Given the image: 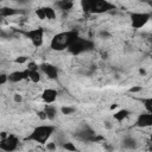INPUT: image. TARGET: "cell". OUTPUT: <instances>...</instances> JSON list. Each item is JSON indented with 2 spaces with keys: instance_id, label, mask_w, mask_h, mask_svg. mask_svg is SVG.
<instances>
[{
  "instance_id": "32",
  "label": "cell",
  "mask_w": 152,
  "mask_h": 152,
  "mask_svg": "<svg viewBox=\"0 0 152 152\" xmlns=\"http://www.w3.org/2000/svg\"><path fill=\"white\" fill-rule=\"evenodd\" d=\"M55 147H56V146H55L53 142H49V144L46 145V148H48V150H55Z\"/></svg>"
},
{
  "instance_id": "26",
  "label": "cell",
  "mask_w": 152,
  "mask_h": 152,
  "mask_svg": "<svg viewBox=\"0 0 152 152\" xmlns=\"http://www.w3.org/2000/svg\"><path fill=\"white\" fill-rule=\"evenodd\" d=\"M27 62V57L26 56H19L14 59V63H18V64H24Z\"/></svg>"
},
{
  "instance_id": "15",
  "label": "cell",
  "mask_w": 152,
  "mask_h": 152,
  "mask_svg": "<svg viewBox=\"0 0 152 152\" xmlns=\"http://www.w3.org/2000/svg\"><path fill=\"white\" fill-rule=\"evenodd\" d=\"M43 109H44V112H45V114H46L48 120H53V119L56 118V115H57V109H56V107H55L53 104L46 103Z\"/></svg>"
},
{
  "instance_id": "37",
  "label": "cell",
  "mask_w": 152,
  "mask_h": 152,
  "mask_svg": "<svg viewBox=\"0 0 152 152\" xmlns=\"http://www.w3.org/2000/svg\"><path fill=\"white\" fill-rule=\"evenodd\" d=\"M148 4H150V5L152 6V0H150V2H148Z\"/></svg>"
},
{
  "instance_id": "21",
  "label": "cell",
  "mask_w": 152,
  "mask_h": 152,
  "mask_svg": "<svg viewBox=\"0 0 152 152\" xmlns=\"http://www.w3.org/2000/svg\"><path fill=\"white\" fill-rule=\"evenodd\" d=\"M81 8L86 13H90V0H81Z\"/></svg>"
},
{
  "instance_id": "8",
  "label": "cell",
  "mask_w": 152,
  "mask_h": 152,
  "mask_svg": "<svg viewBox=\"0 0 152 152\" xmlns=\"http://www.w3.org/2000/svg\"><path fill=\"white\" fill-rule=\"evenodd\" d=\"M25 34L31 40L33 46H36V48L42 46L43 40H44V28L43 27H37V28L28 30Z\"/></svg>"
},
{
  "instance_id": "24",
  "label": "cell",
  "mask_w": 152,
  "mask_h": 152,
  "mask_svg": "<svg viewBox=\"0 0 152 152\" xmlns=\"http://www.w3.org/2000/svg\"><path fill=\"white\" fill-rule=\"evenodd\" d=\"M36 15H37V17H38V19H40V20L46 19V17H45V12H44V8H43V7H40V8H37V10H36Z\"/></svg>"
},
{
  "instance_id": "18",
  "label": "cell",
  "mask_w": 152,
  "mask_h": 152,
  "mask_svg": "<svg viewBox=\"0 0 152 152\" xmlns=\"http://www.w3.org/2000/svg\"><path fill=\"white\" fill-rule=\"evenodd\" d=\"M28 71H30L28 72V80L31 82H33V83H38L40 81V78H42L40 71L39 70H28Z\"/></svg>"
},
{
  "instance_id": "22",
  "label": "cell",
  "mask_w": 152,
  "mask_h": 152,
  "mask_svg": "<svg viewBox=\"0 0 152 152\" xmlns=\"http://www.w3.org/2000/svg\"><path fill=\"white\" fill-rule=\"evenodd\" d=\"M142 103H144V107H145L146 112L152 113V97H147V99H145V100L142 101Z\"/></svg>"
},
{
  "instance_id": "4",
  "label": "cell",
  "mask_w": 152,
  "mask_h": 152,
  "mask_svg": "<svg viewBox=\"0 0 152 152\" xmlns=\"http://www.w3.org/2000/svg\"><path fill=\"white\" fill-rule=\"evenodd\" d=\"M112 10H115V5L108 0H90V13L102 14Z\"/></svg>"
},
{
  "instance_id": "20",
  "label": "cell",
  "mask_w": 152,
  "mask_h": 152,
  "mask_svg": "<svg viewBox=\"0 0 152 152\" xmlns=\"http://www.w3.org/2000/svg\"><path fill=\"white\" fill-rule=\"evenodd\" d=\"M76 112V108L75 107H70V106H63L61 108V113L64 114V115H71Z\"/></svg>"
},
{
  "instance_id": "11",
  "label": "cell",
  "mask_w": 152,
  "mask_h": 152,
  "mask_svg": "<svg viewBox=\"0 0 152 152\" xmlns=\"http://www.w3.org/2000/svg\"><path fill=\"white\" fill-rule=\"evenodd\" d=\"M28 69H25V70H15V71H12L11 74H8V81L12 82V83H18V82H21L26 78H28Z\"/></svg>"
},
{
  "instance_id": "10",
  "label": "cell",
  "mask_w": 152,
  "mask_h": 152,
  "mask_svg": "<svg viewBox=\"0 0 152 152\" xmlns=\"http://www.w3.org/2000/svg\"><path fill=\"white\" fill-rule=\"evenodd\" d=\"M135 126L140 127V128H145V127H150L152 126V113H142L139 114L137 120H135Z\"/></svg>"
},
{
  "instance_id": "12",
  "label": "cell",
  "mask_w": 152,
  "mask_h": 152,
  "mask_svg": "<svg viewBox=\"0 0 152 152\" xmlns=\"http://www.w3.org/2000/svg\"><path fill=\"white\" fill-rule=\"evenodd\" d=\"M57 96H58V91L53 88H46L42 93V100L45 103H53L57 100Z\"/></svg>"
},
{
  "instance_id": "9",
  "label": "cell",
  "mask_w": 152,
  "mask_h": 152,
  "mask_svg": "<svg viewBox=\"0 0 152 152\" xmlns=\"http://www.w3.org/2000/svg\"><path fill=\"white\" fill-rule=\"evenodd\" d=\"M39 69L40 71L50 80H56L58 77V69L56 65L51 64V63H48V62H44L42 64H39Z\"/></svg>"
},
{
  "instance_id": "36",
  "label": "cell",
  "mask_w": 152,
  "mask_h": 152,
  "mask_svg": "<svg viewBox=\"0 0 152 152\" xmlns=\"http://www.w3.org/2000/svg\"><path fill=\"white\" fill-rule=\"evenodd\" d=\"M150 141L152 142V133H151V135H150Z\"/></svg>"
},
{
  "instance_id": "3",
  "label": "cell",
  "mask_w": 152,
  "mask_h": 152,
  "mask_svg": "<svg viewBox=\"0 0 152 152\" xmlns=\"http://www.w3.org/2000/svg\"><path fill=\"white\" fill-rule=\"evenodd\" d=\"M94 48H95V45H94V43H93L90 39L78 37V38L68 48V51H69L71 55L77 56V55H81V53H84V52H89V51L94 50Z\"/></svg>"
},
{
  "instance_id": "2",
  "label": "cell",
  "mask_w": 152,
  "mask_h": 152,
  "mask_svg": "<svg viewBox=\"0 0 152 152\" xmlns=\"http://www.w3.org/2000/svg\"><path fill=\"white\" fill-rule=\"evenodd\" d=\"M55 132V126L52 125H39L37 126L31 134L27 137V140L34 141L38 144H46V141L51 138Z\"/></svg>"
},
{
  "instance_id": "5",
  "label": "cell",
  "mask_w": 152,
  "mask_h": 152,
  "mask_svg": "<svg viewBox=\"0 0 152 152\" xmlns=\"http://www.w3.org/2000/svg\"><path fill=\"white\" fill-rule=\"evenodd\" d=\"M151 14L146 13V12H132L129 14V20H131V25L133 28L139 30L141 27H144L148 20L151 19Z\"/></svg>"
},
{
  "instance_id": "34",
  "label": "cell",
  "mask_w": 152,
  "mask_h": 152,
  "mask_svg": "<svg viewBox=\"0 0 152 152\" xmlns=\"http://www.w3.org/2000/svg\"><path fill=\"white\" fill-rule=\"evenodd\" d=\"M139 72H140L141 75H146V70H145V69H142V68H140V69H139Z\"/></svg>"
},
{
  "instance_id": "39",
  "label": "cell",
  "mask_w": 152,
  "mask_h": 152,
  "mask_svg": "<svg viewBox=\"0 0 152 152\" xmlns=\"http://www.w3.org/2000/svg\"><path fill=\"white\" fill-rule=\"evenodd\" d=\"M151 59H152V56H151Z\"/></svg>"
},
{
  "instance_id": "16",
  "label": "cell",
  "mask_w": 152,
  "mask_h": 152,
  "mask_svg": "<svg viewBox=\"0 0 152 152\" xmlns=\"http://www.w3.org/2000/svg\"><path fill=\"white\" fill-rule=\"evenodd\" d=\"M122 146L127 150H133V148H137L138 142L133 137H125L122 139Z\"/></svg>"
},
{
  "instance_id": "19",
  "label": "cell",
  "mask_w": 152,
  "mask_h": 152,
  "mask_svg": "<svg viewBox=\"0 0 152 152\" xmlns=\"http://www.w3.org/2000/svg\"><path fill=\"white\" fill-rule=\"evenodd\" d=\"M43 8H44V12H45V17H46V19H49V20H53V19L56 18V12H55V10H53L52 7L45 6V7H43Z\"/></svg>"
},
{
  "instance_id": "6",
  "label": "cell",
  "mask_w": 152,
  "mask_h": 152,
  "mask_svg": "<svg viewBox=\"0 0 152 152\" xmlns=\"http://www.w3.org/2000/svg\"><path fill=\"white\" fill-rule=\"evenodd\" d=\"M19 139L14 134H7L5 138L0 139V150L5 152H12L18 148Z\"/></svg>"
},
{
  "instance_id": "23",
  "label": "cell",
  "mask_w": 152,
  "mask_h": 152,
  "mask_svg": "<svg viewBox=\"0 0 152 152\" xmlns=\"http://www.w3.org/2000/svg\"><path fill=\"white\" fill-rule=\"evenodd\" d=\"M63 148L66 150V151H77V147L74 145V142H70V141L64 142L63 144Z\"/></svg>"
},
{
  "instance_id": "13",
  "label": "cell",
  "mask_w": 152,
  "mask_h": 152,
  "mask_svg": "<svg viewBox=\"0 0 152 152\" xmlns=\"http://www.w3.org/2000/svg\"><path fill=\"white\" fill-rule=\"evenodd\" d=\"M24 13V11L18 10V8H13V7H1L0 8V15L2 18H7V17H12V15H17V14H21Z\"/></svg>"
},
{
  "instance_id": "35",
  "label": "cell",
  "mask_w": 152,
  "mask_h": 152,
  "mask_svg": "<svg viewBox=\"0 0 152 152\" xmlns=\"http://www.w3.org/2000/svg\"><path fill=\"white\" fill-rule=\"evenodd\" d=\"M138 1H140V2H150V0H138Z\"/></svg>"
},
{
  "instance_id": "25",
  "label": "cell",
  "mask_w": 152,
  "mask_h": 152,
  "mask_svg": "<svg viewBox=\"0 0 152 152\" xmlns=\"http://www.w3.org/2000/svg\"><path fill=\"white\" fill-rule=\"evenodd\" d=\"M99 36H100V38H102V39H108V38H110V33H109L107 30L100 31V32H99Z\"/></svg>"
},
{
  "instance_id": "28",
  "label": "cell",
  "mask_w": 152,
  "mask_h": 152,
  "mask_svg": "<svg viewBox=\"0 0 152 152\" xmlns=\"http://www.w3.org/2000/svg\"><path fill=\"white\" fill-rule=\"evenodd\" d=\"M7 81H8V75L1 74V75H0V84H5Z\"/></svg>"
},
{
  "instance_id": "17",
  "label": "cell",
  "mask_w": 152,
  "mask_h": 152,
  "mask_svg": "<svg viewBox=\"0 0 152 152\" xmlns=\"http://www.w3.org/2000/svg\"><path fill=\"white\" fill-rule=\"evenodd\" d=\"M128 115H129V110L122 108V109H119L118 112H115V113L113 114V118H114L116 121L121 122V121H124L126 118H128Z\"/></svg>"
},
{
  "instance_id": "30",
  "label": "cell",
  "mask_w": 152,
  "mask_h": 152,
  "mask_svg": "<svg viewBox=\"0 0 152 152\" xmlns=\"http://www.w3.org/2000/svg\"><path fill=\"white\" fill-rule=\"evenodd\" d=\"M142 88L141 87H139V86H137V87H132L131 89H129V91L131 93H138V91H140Z\"/></svg>"
},
{
  "instance_id": "33",
  "label": "cell",
  "mask_w": 152,
  "mask_h": 152,
  "mask_svg": "<svg viewBox=\"0 0 152 152\" xmlns=\"http://www.w3.org/2000/svg\"><path fill=\"white\" fill-rule=\"evenodd\" d=\"M17 1H18L19 4H21V5H24V4H27L30 0H17Z\"/></svg>"
},
{
  "instance_id": "31",
  "label": "cell",
  "mask_w": 152,
  "mask_h": 152,
  "mask_svg": "<svg viewBox=\"0 0 152 152\" xmlns=\"http://www.w3.org/2000/svg\"><path fill=\"white\" fill-rule=\"evenodd\" d=\"M13 99H14L15 102H21V101H23V97H21V95H19V94H14Z\"/></svg>"
},
{
  "instance_id": "29",
  "label": "cell",
  "mask_w": 152,
  "mask_h": 152,
  "mask_svg": "<svg viewBox=\"0 0 152 152\" xmlns=\"http://www.w3.org/2000/svg\"><path fill=\"white\" fill-rule=\"evenodd\" d=\"M37 114H38V116H39L42 120H45V119H48V118H46V114H45V112H44V109H43V110H39Z\"/></svg>"
},
{
  "instance_id": "7",
  "label": "cell",
  "mask_w": 152,
  "mask_h": 152,
  "mask_svg": "<svg viewBox=\"0 0 152 152\" xmlns=\"http://www.w3.org/2000/svg\"><path fill=\"white\" fill-rule=\"evenodd\" d=\"M74 135H75V138H77L81 141H96L97 139H100L96 137L94 129L91 127H89L88 125L82 126L77 132H75Z\"/></svg>"
},
{
  "instance_id": "1",
  "label": "cell",
  "mask_w": 152,
  "mask_h": 152,
  "mask_svg": "<svg viewBox=\"0 0 152 152\" xmlns=\"http://www.w3.org/2000/svg\"><path fill=\"white\" fill-rule=\"evenodd\" d=\"M80 37L77 30H69L63 31L55 34L50 42V48L55 51H63L68 50V48Z\"/></svg>"
},
{
  "instance_id": "27",
  "label": "cell",
  "mask_w": 152,
  "mask_h": 152,
  "mask_svg": "<svg viewBox=\"0 0 152 152\" xmlns=\"http://www.w3.org/2000/svg\"><path fill=\"white\" fill-rule=\"evenodd\" d=\"M38 68H39V65H38L37 63H34V62H28L26 69H28V70H38Z\"/></svg>"
},
{
  "instance_id": "38",
  "label": "cell",
  "mask_w": 152,
  "mask_h": 152,
  "mask_svg": "<svg viewBox=\"0 0 152 152\" xmlns=\"http://www.w3.org/2000/svg\"><path fill=\"white\" fill-rule=\"evenodd\" d=\"M0 1H4V0H0Z\"/></svg>"
},
{
  "instance_id": "14",
  "label": "cell",
  "mask_w": 152,
  "mask_h": 152,
  "mask_svg": "<svg viewBox=\"0 0 152 152\" xmlns=\"http://www.w3.org/2000/svg\"><path fill=\"white\" fill-rule=\"evenodd\" d=\"M56 5L61 11L68 12L74 7V0H58L56 1Z\"/></svg>"
}]
</instances>
